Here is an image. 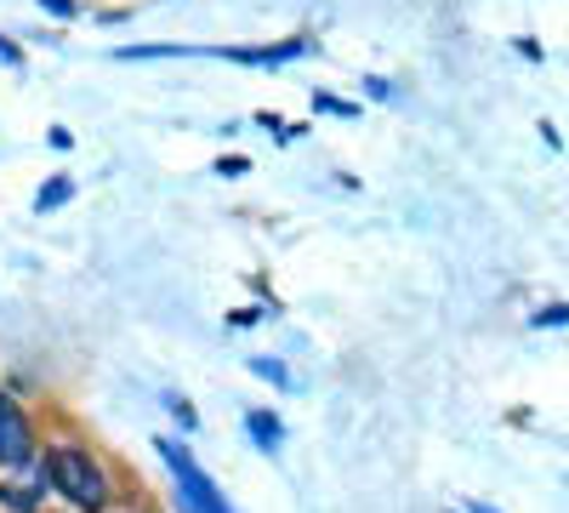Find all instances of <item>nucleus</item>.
<instances>
[{
	"label": "nucleus",
	"mask_w": 569,
	"mask_h": 513,
	"mask_svg": "<svg viewBox=\"0 0 569 513\" xmlns=\"http://www.w3.org/2000/svg\"><path fill=\"white\" fill-rule=\"evenodd\" d=\"M46 474H52V491H58V496H69V502L86 507V513H98V507L109 502L103 468H98V462H91V451H80V445H52V451H46Z\"/></svg>",
	"instance_id": "f257e3e1"
},
{
	"label": "nucleus",
	"mask_w": 569,
	"mask_h": 513,
	"mask_svg": "<svg viewBox=\"0 0 569 513\" xmlns=\"http://www.w3.org/2000/svg\"><path fill=\"white\" fill-rule=\"evenodd\" d=\"M154 451L166 456V468L177 474V491H182V513H233V507H228V496L217 491V480H211V474H206L200 462L188 456V451H182L177 440H160Z\"/></svg>",
	"instance_id": "f03ea898"
},
{
	"label": "nucleus",
	"mask_w": 569,
	"mask_h": 513,
	"mask_svg": "<svg viewBox=\"0 0 569 513\" xmlns=\"http://www.w3.org/2000/svg\"><path fill=\"white\" fill-rule=\"evenodd\" d=\"M46 491H52L46 456H40V451H29V456L18 462V468H12V480H0V507H12V513H34Z\"/></svg>",
	"instance_id": "7ed1b4c3"
},
{
	"label": "nucleus",
	"mask_w": 569,
	"mask_h": 513,
	"mask_svg": "<svg viewBox=\"0 0 569 513\" xmlns=\"http://www.w3.org/2000/svg\"><path fill=\"white\" fill-rule=\"evenodd\" d=\"M29 451H34V428H29L23 405L0 394V468H18Z\"/></svg>",
	"instance_id": "20e7f679"
},
{
	"label": "nucleus",
	"mask_w": 569,
	"mask_h": 513,
	"mask_svg": "<svg viewBox=\"0 0 569 513\" xmlns=\"http://www.w3.org/2000/svg\"><path fill=\"white\" fill-rule=\"evenodd\" d=\"M246 434H251V440H257V451H268V456H273V451L284 445V428H279V416H268V411H251V416H246Z\"/></svg>",
	"instance_id": "39448f33"
},
{
	"label": "nucleus",
	"mask_w": 569,
	"mask_h": 513,
	"mask_svg": "<svg viewBox=\"0 0 569 513\" xmlns=\"http://www.w3.org/2000/svg\"><path fill=\"white\" fill-rule=\"evenodd\" d=\"M69 200H74V182H69V177H52V182L34 195V211H58V206H69Z\"/></svg>",
	"instance_id": "423d86ee"
},
{
	"label": "nucleus",
	"mask_w": 569,
	"mask_h": 513,
	"mask_svg": "<svg viewBox=\"0 0 569 513\" xmlns=\"http://www.w3.org/2000/svg\"><path fill=\"white\" fill-rule=\"evenodd\" d=\"M251 371H257V377H268V383H279V388H291V371H284L279 359H268V354L251 359Z\"/></svg>",
	"instance_id": "0eeeda50"
},
{
	"label": "nucleus",
	"mask_w": 569,
	"mask_h": 513,
	"mask_svg": "<svg viewBox=\"0 0 569 513\" xmlns=\"http://www.w3.org/2000/svg\"><path fill=\"white\" fill-rule=\"evenodd\" d=\"M313 109H325V115H342V120H353V115H359L353 103H342V98H325V91L313 98Z\"/></svg>",
	"instance_id": "6e6552de"
},
{
	"label": "nucleus",
	"mask_w": 569,
	"mask_h": 513,
	"mask_svg": "<svg viewBox=\"0 0 569 513\" xmlns=\"http://www.w3.org/2000/svg\"><path fill=\"white\" fill-rule=\"evenodd\" d=\"M166 411L177 416V423H182V428H194V423H200V416H194V411H188V399H177V394H166Z\"/></svg>",
	"instance_id": "1a4fd4ad"
},
{
	"label": "nucleus",
	"mask_w": 569,
	"mask_h": 513,
	"mask_svg": "<svg viewBox=\"0 0 569 513\" xmlns=\"http://www.w3.org/2000/svg\"><path fill=\"white\" fill-rule=\"evenodd\" d=\"M563 314H569V308H563V303H552V308H541V314H536V325H552V332H558Z\"/></svg>",
	"instance_id": "9d476101"
},
{
	"label": "nucleus",
	"mask_w": 569,
	"mask_h": 513,
	"mask_svg": "<svg viewBox=\"0 0 569 513\" xmlns=\"http://www.w3.org/2000/svg\"><path fill=\"white\" fill-rule=\"evenodd\" d=\"M240 171H251V160H240V155H233V160H217V177H240Z\"/></svg>",
	"instance_id": "9b49d317"
},
{
	"label": "nucleus",
	"mask_w": 569,
	"mask_h": 513,
	"mask_svg": "<svg viewBox=\"0 0 569 513\" xmlns=\"http://www.w3.org/2000/svg\"><path fill=\"white\" fill-rule=\"evenodd\" d=\"M0 63H12V69H23V52H18L12 40H0Z\"/></svg>",
	"instance_id": "f8f14e48"
},
{
	"label": "nucleus",
	"mask_w": 569,
	"mask_h": 513,
	"mask_svg": "<svg viewBox=\"0 0 569 513\" xmlns=\"http://www.w3.org/2000/svg\"><path fill=\"white\" fill-rule=\"evenodd\" d=\"M46 12H58V18H74V0H40Z\"/></svg>",
	"instance_id": "ddd939ff"
},
{
	"label": "nucleus",
	"mask_w": 569,
	"mask_h": 513,
	"mask_svg": "<svg viewBox=\"0 0 569 513\" xmlns=\"http://www.w3.org/2000/svg\"><path fill=\"white\" fill-rule=\"evenodd\" d=\"M472 513H496V507H485V502H472Z\"/></svg>",
	"instance_id": "4468645a"
}]
</instances>
